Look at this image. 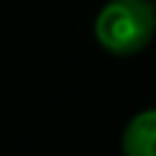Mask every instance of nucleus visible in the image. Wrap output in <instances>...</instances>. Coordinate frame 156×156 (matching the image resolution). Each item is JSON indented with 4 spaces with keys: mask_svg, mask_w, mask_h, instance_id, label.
Here are the masks:
<instances>
[{
    "mask_svg": "<svg viewBox=\"0 0 156 156\" xmlns=\"http://www.w3.org/2000/svg\"><path fill=\"white\" fill-rule=\"evenodd\" d=\"M98 44L119 58L141 54L156 37L154 0H107L93 22Z\"/></svg>",
    "mask_w": 156,
    "mask_h": 156,
    "instance_id": "f257e3e1",
    "label": "nucleus"
},
{
    "mask_svg": "<svg viewBox=\"0 0 156 156\" xmlns=\"http://www.w3.org/2000/svg\"><path fill=\"white\" fill-rule=\"evenodd\" d=\"M122 156H156V105L134 112L119 134Z\"/></svg>",
    "mask_w": 156,
    "mask_h": 156,
    "instance_id": "f03ea898",
    "label": "nucleus"
},
{
    "mask_svg": "<svg viewBox=\"0 0 156 156\" xmlns=\"http://www.w3.org/2000/svg\"><path fill=\"white\" fill-rule=\"evenodd\" d=\"M154 5H156V0H154Z\"/></svg>",
    "mask_w": 156,
    "mask_h": 156,
    "instance_id": "7ed1b4c3",
    "label": "nucleus"
}]
</instances>
